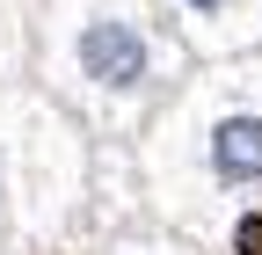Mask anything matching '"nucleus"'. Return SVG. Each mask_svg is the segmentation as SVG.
I'll use <instances>...</instances> for the list:
<instances>
[{"instance_id": "nucleus-1", "label": "nucleus", "mask_w": 262, "mask_h": 255, "mask_svg": "<svg viewBox=\"0 0 262 255\" xmlns=\"http://www.w3.org/2000/svg\"><path fill=\"white\" fill-rule=\"evenodd\" d=\"M124 175L146 226H168L219 255L262 211V51L189 66L131 139Z\"/></svg>"}, {"instance_id": "nucleus-2", "label": "nucleus", "mask_w": 262, "mask_h": 255, "mask_svg": "<svg viewBox=\"0 0 262 255\" xmlns=\"http://www.w3.org/2000/svg\"><path fill=\"white\" fill-rule=\"evenodd\" d=\"M189 73V51L153 0H37L22 80L80 124L102 153H131Z\"/></svg>"}, {"instance_id": "nucleus-3", "label": "nucleus", "mask_w": 262, "mask_h": 255, "mask_svg": "<svg viewBox=\"0 0 262 255\" xmlns=\"http://www.w3.org/2000/svg\"><path fill=\"white\" fill-rule=\"evenodd\" d=\"M117 161L124 153H102L51 95L0 80V255H88L131 226L110 211Z\"/></svg>"}, {"instance_id": "nucleus-4", "label": "nucleus", "mask_w": 262, "mask_h": 255, "mask_svg": "<svg viewBox=\"0 0 262 255\" xmlns=\"http://www.w3.org/2000/svg\"><path fill=\"white\" fill-rule=\"evenodd\" d=\"M153 8L175 29V44L189 51V66L262 51V0H153Z\"/></svg>"}, {"instance_id": "nucleus-5", "label": "nucleus", "mask_w": 262, "mask_h": 255, "mask_svg": "<svg viewBox=\"0 0 262 255\" xmlns=\"http://www.w3.org/2000/svg\"><path fill=\"white\" fill-rule=\"evenodd\" d=\"M88 255H204V248H196V241H182V233H168V226H146V219H131V226L102 233Z\"/></svg>"}, {"instance_id": "nucleus-6", "label": "nucleus", "mask_w": 262, "mask_h": 255, "mask_svg": "<svg viewBox=\"0 0 262 255\" xmlns=\"http://www.w3.org/2000/svg\"><path fill=\"white\" fill-rule=\"evenodd\" d=\"M29 22H37V0H0V80H22L29 66Z\"/></svg>"}]
</instances>
